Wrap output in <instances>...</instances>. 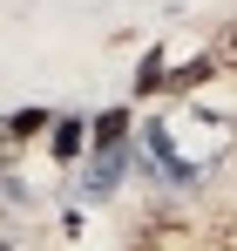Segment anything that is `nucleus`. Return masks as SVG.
<instances>
[{
    "mask_svg": "<svg viewBox=\"0 0 237 251\" xmlns=\"http://www.w3.org/2000/svg\"><path fill=\"white\" fill-rule=\"evenodd\" d=\"M129 109H102V116H95V123H88V143H95V156H116L122 143H129Z\"/></svg>",
    "mask_w": 237,
    "mask_h": 251,
    "instance_id": "1",
    "label": "nucleus"
},
{
    "mask_svg": "<svg viewBox=\"0 0 237 251\" xmlns=\"http://www.w3.org/2000/svg\"><path fill=\"white\" fill-rule=\"evenodd\" d=\"M81 150H88V123L81 116H61L54 123V163H81Z\"/></svg>",
    "mask_w": 237,
    "mask_h": 251,
    "instance_id": "2",
    "label": "nucleus"
},
{
    "mask_svg": "<svg viewBox=\"0 0 237 251\" xmlns=\"http://www.w3.org/2000/svg\"><path fill=\"white\" fill-rule=\"evenodd\" d=\"M210 75H217V61H210V54H197V61L169 68V82H163V95H190V88H203Z\"/></svg>",
    "mask_w": 237,
    "mask_h": 251,
    "instance_id": "3",
    "label": "nucleus"
},
{
    "mask_svg": "<svg viewBox=\"0 0 237 251\" xmlns=\"http://www.w3.org/2000/svg\"><path fill=\"white\" fill-rule=\"evenodd\" d=\"M163 82H169V61H163V48H149V54L136 61V95L149 102V95H163Z\"/></svg>",
    "mask_w": 237,
    "mask_h": 251,
    "instance_id": "4",
    "label": "nucleus"
},
{
    "mask_svg": "<svg viewBox=\"0 0 237 251\" xmlns=\"http://www.w3.org/2000/svg\"><path fill=\"white\" fill-rule=\"evenodd\" d=\"M41 129H54V116H47V109H14V116H7V143H34Z\"/></svg>",
    "mask_w": 237,
    "mask_h": 251,
    "instance_id": "5",
    "label": "nucleus"
},
{
    "mask_svg": "<svg viewBox=\"0 0 237 251\" xmlns=\"http://www.w3.org/2000/svg\"><path fill=\"white\" fill-rule=\"evenodd\" d=\"M210 61H217V75H237V14L210 34Z\"/></svg>",
    "mask_w": 237,
    "mask_h": 251,
    "instance_id": "6",
    "label": "nucleus"
},
{
    "mask_svg": "<svg viewBox=\"0 0 237 251\" xmlns=\"http://www.w3.org/2000/svg\"><path fill=\"white\" fill-rule=\"evenodd\" d=\"M0 150H7V123H0Z\"/></svg>",
    "mask_w": 237,
    "mask_h": 251,
    "instance_id": "7",
    "label": "nucleus"
}]
</instances>
